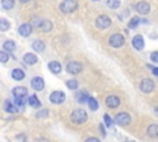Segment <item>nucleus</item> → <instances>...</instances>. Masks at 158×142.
Listing matches in <instances>:
<instances>
[{"label": "nucleus", "instance_id": "f257e3e1", "mask_svg": "<svg viewBox=\"0 0 158 142\" xmlns=\"http://www.w3.org/2000/svg\"><path fill=\"white\" fill-rule=\"evenodd\" d=\"M86 120H88V114H86V111L83 110V109H77V110L72 111V114H70V121H72L73 123L81 125V123H84Z\"/></svg>", "mask_w": 158, "mask_h": 142}, {"label": "nucleus", "instance_id": "f03ea898", "mask_svg": "<svg viewBox=\"0 0 158 142\" xmlns=\"http://www.w3.org/2000/svg\"><path fill=\"white\" fill-rule=\"evenodd\" d=\"M78 7V1L77 0H63L59 5V9L63 14H72L75 11Z\"/></svg>", "mask_w": 158, "mask_h": 142}, {"label": "nucleus", "instance_id": "7ed1b4c3", "mask_svg": "<svg viewBox=\"0 0 158 142\" xmlns=\"http://www.w3.org/2000/svg\"><path fill=\"white\" fill-rule=\"evenodd\" d=\"M123 43H125V37L121 33H114L109 38V44L114 48H120L123 46Z\"/></svg>", "mask_w": 158, "mask_h": 142}, {"label": "nucleus", "instance_id": "20e7f679", "mask_svg": "<svg viewBox=\"0 0 158 142\" xmlns=\"http://www.w3.org/2000/svg\"><path fill=\"white\" fill-rule=\"evenodd\" d=\"M95 25L99 30H106L111 26V20L107 15H100V16H98V19L95 21Z\"/></svg>", "mask_w": 158, "mask_h": 142}, {"label": "nucleus", "instance_id": "39448f33", "mask_svg": "<svg viewBox=\"0 0 158 142\" xmlns=\"http://www.w3.org/2000/svg\"><path fill=\"white\" fill-rule=\"evenodd\" d=\"M65 70H67L69 74H73V75H75V74L80 73V72L83 70V64H81L80 62H77V61H72V62H69V63L67 64V67H65Z\"/></svg>", "mask_w": 158, "mask_h": 142}, {"label": "nucleus", "instance_id": "423d86ee", "mask_svg": "<svg viewBox=\"0 0 158 142\" xmlns=\"http://www.w3.org/2000/svg\"><path fill=\"white\" fill-rule=\"evenodd\" d=\"M65 100V94L60 90H54L49 95V101L52 104H62Z\"/></svg>", "mask_w": 158, "mask_h": 142}, {"label": "nucleus", "instance_id": "0eeeda50", "mask_svg": "<svg viewBox=\"0 0 158 142\" xmlns=\"http://www.w3.org/2000/svg\"><path fill=\"white\" fill-rule=\"evenodd\" d=\"M115 121L120 125V126H126L131 122V116L130 114L127 112H118L116 116H115Z\"/></svg>", "mask_w": 158, "mask_h": 142}, {"label": "nucleus", "instance_id": "6e6552de", "mask_svg": "<svg viewBox=\"0 0 158 142\" xmlns=\"http://www.w3.org/2000/svg\"><path fill=\"white\" fill-rule=\"evenodd\" d=\"M139 89L143 93H151L154 90V83L151 79H143L139 84Z\"/></svg>", "mask_w": 158, "mask_h": 142}, {"label": "nucleus", "instance_id": "1a4fd4ad", "mask_svg": "<svg viewBox=\"0 0 158 142\" xmlns=\"http://www.w3.org/2000/svg\"><path fill=\"white\" fill-rule=\"evenodd\" d=\"M135 7H136V11L138 14H142V15H147L149 12V10H151V6H149V4L147 1H139V2L136 4Z\"/></svg>", "mask_w": 158, "mask_h": 142}, {"label": "nucleus", "instance_id": "9d476101", "mask_svg": "<svg viewBox=\"0 0 158 142\" xmlns=\"http://www.w3.org/2000/svg\"><path fill=\"white\" fill-rule=\"evenodd\" d=\"M105 102H106V106L110 107V109H116V107L120 106V99L116 95H109L106 98Z\"/></svg>", "mask_w": 158, "mask_h": 142}, {"label": "nucleus", "instance_id": "9b49d317", "mask_svg": "<svg viewBox=\"0 0 158 142\" xmlns=\"http://www.w3.org/2000/svg\"><path fill=\"white\" fill-rule=\"evenodd\" d=\"M132 46H133V48L137 49V51L143 49V47H144V40H143V37H142L141 35L133 36V38H132Z\"/></svg>", "mask_w": 158, "mask_h": 142}, {"label": "nucleus", "instance_id": "f8f14e48", "mask_svg": "<svg viewBox=\"0 0 158 142\" xmlns=\"http://www.w3.org/2000/svg\"><path fill=\"white\" fill-rule=\"evenodd\" d=\"M31 86H32L35 90L41 91V90L44 88V81H43V79H42L41 77H35V78H32V80H31Z\"/></svg>", "mask_w": 158, "mask_h": 142}, {"label": "nucleus", "instance_id": "ddd939ff", "mask_svg": "<svg viewBox=\"0 0 158 142\" xmlns=\"http://www.w3.org/2000/svg\"><path fill=\"white\" fill-rule=\"evenodd\" d=\"M32 32V25L31 23H22L20 27H19V33L22 36V37H28Z\"/></svg>", "mask_w": 158, "mask_h": 142}, {"label": "nucleus", "instance_id": "4468645a", "mask_svg": "<svg viewBox=\"0 0 158 142\" xmlns=\"http://www.w3.org/2000/svg\"><path fill=\"white\" fill-rule=\"evenodd\" d=\"M48 69H49L53 74H58V73L62 72V65H60V63L57 62V61H51V62L48 63Z\"/></svg>", "mask_w": 158, "mask_h": 142}, {"label": "nucleus", "instance_id": "2eb2a0df", "mask_svg": "<svg viewBox=\"0 0 158 142\" xmlns=\"http://www.w3.org/2000/svg\"><path fill=\"white\" fill-rule=\"evenodd\" d=\"M53 27V23L49 21V20H41L40 25H38V28L43 32H49Z\"/></svg>", "mask_w": 158, "mask_h": 142}, {"label": "nucleus", "instance_id": "dca6fc26", "mask_svg": "<svg viewBox=\"0 0 158 142\" xmlns=\"http://www.w3.org/2000/svg\"><path fill=\"white\" fill-rule=\"evenodd\" d=\"M37 61H38V58H37V56L33 54V53H26V54L23 56V63H26V64H28V65H32V64L37 63Z\"/></svg>", "mask_w": 158, "mask_h": 142}, {"label": "nucleus", "instance_id": "f3484780", "mask_svg": "<svg viewBox=\"0 0 158 142\" xmlns=\"http://www.w3.org/2000/svg\"><path fill=\"white\" fill-rule=\"evenodd\" d=\"M147 135L149 137H153V138H157L158 137V123H152L148 126L147 128Z\"/></svg>", "mask_w": 158, "mask_h": 142}, {"label": "nucleus", "instance_id": "a211bd4d", "mask_svg": "<svg viewBox=\"0 0 158 142\" xmlns=\"http://www.w3.org/2000/svg\"><path fill=\"white\" fill-rule=\"evenodd\" d=\"M12 95L14 96H26L27 95V89L25 86H16L12 89Z\"/></svg>", "mask_w": 158, "mask_h": 142}, {"label": "nucleus", "instance_id": "6ab92c4d", "mask_svg": "<svg viewBox=\"0 0 158 142\" xmlns=\"http://www.w3.org/2000/svg\"><path fill=\"white\" fill-rule=\"evenodd\" d=\"M4 110L7 111V112H10V114H14V112L17 111V106L14 102H11L10 100H6L5 104H4Z\"/></svg>", "mask_w": 158, "mask_h": 142}, {"label": "nucleus", "instance_id": "aec40b11", "mask_svg": "<svg viewBox=\"0 0 158 142\" xmlns=\"http://www.w3.org/2000/svg\"><path fill=\"white\" fill-rule=\"evenodd\" d=\"M89 94L86 93V91H80V93H78L77 94V100H78V102L79 104H84V102H86L88 100H89Z\"/></svg>", "mask_w": 158, "mask_h": 142}, {"label": "nucleus", "instance_id": "412c9836", "mask_svg": "<svg viewBox=\"0 0 158 142\" xmlns=\"http://www.w3.org/2000/svg\"><path fill=\"white\" fill-rule=\"evenodd\" d=\"M2 47H4V51H6V52H12V51H15L16 44H15L14 41L7 40V41H5V42L2 43Z\"/></svg>", "mask_w": 158, "mask_h": 142}, {"label": "nucleus", "instance_id": "4be33fe9", "mask_svg": "<svg viewBox=\"0 0 158 142\" xmlns=\"http://www.w3.org/2000/svg\"><path fill=\"white\" fill-rule=\"evenodd\" d=\"M44 47H46L44 43L42 41H40V40L32 42V48L35 49V52H43L44 51Z\"/></svg>", "mask_w": 158, "mask_h": 142}, {"label": "nucleus", "instance_id": "5701e85b", "mask_svg": "<svg viewBox=\"0 0 158 142\" xmlns=\"http://www.w3.org/2000/svg\"><path fill=\"white\" fill-rule=\"evenodd\" d=\"M11 77H12L15 80H22V79L25 78V73H23V70H21V69H14V70L11 72Z\"/></svg>", "mask_w": 158, "mask_h": 142}, {"label": "nucleus", "instance_id": "b1692460", "mask_svg": "<svg viewBox=\"0 0 158 142\" xmlns=\"http://www.w3.org/2000/svg\"><path fill=\"white\" fill-rule=\"evenodd\" d=\"M26 101V96H14V104L19 107H23Z\"/></svg>", "mask_w": 158, "mask_h": 142}, {"label": "nucleus", "instance_id": "393cba45", "mask_svg": "<svg viewBox=\"0 0 158 142\" xmlns=\"http://www.w3.org/2000/svg\"><path fill=\"white\" fill-rule=\"evenodd\" d=\"M28 104H30L32 107H40V106H41V101L37 99L36 95H31V96L28 98Z\"/></svg>", "mask_w": 158, "mask_h": 142}, {"label": "nucleus", "instance_id": "a878e982", "mask_svg": "<svg viewBox=\"0 0 158 142\" xmlns=\"http://www.w3.org/2000/svg\"><path fill=\"white\" fill-rule=\"evenodd\" d=\"M88 105H89V109L93 110V111H96V110L99 109V102H98V100L94 99V98H89Z\"/></svg>", "mask_w": 158, "mask_h": 142}, {"label": "nucleus", "instance_id": "bb28decb", "mask_svg": "<svg viewBox=\"0 0 158 142\" xmlns=\"http://www.w3.org/2000/svg\"><path fill=\"white\" fill-rule=\"evenodd\" d=\"M15 5V0H1V6L5 10H11Z\"/></svg>", "mask_w": 158, "mask_h": 142}, {"label": "nucleus", "instance_id": "cd10ccee", "mask_svg": "<svg viewBox=\"0 0 158 142\" xmlns=\"http://www.w3.org/2000/svg\"><path fill=\"white\" fill-rule=\"evenodd\" d=\"M106 5H107L110 9L116 10V9L120 7V0H107V1H106Z\"/></svg>", "mask_w": 158, "mask_h": 142}, {"label": "nucleus", "instance_id": "c85d7f7f", "mask_svg": "<svg viewBox=\"0 0 158 142\" xmlns=\"http://www.w3.org/2000/svg\"><path fill=\"white\" fill-rule=\"evenodd\" d=\"M9 28H10V22L7 20H5V19H0V31L5 32Z\"/></svg>", "mask_w": 158, "mask_h": 142}, {"label": "nucleus", "instance_id": "c756f323", "mask_svg": "<svg viewBox=\"0 0 158 142\" xmlns=\"http://www.w3.org/2000/svg\"><path fill=\"white\" fill-rule=\"evenodd\" d=\"M138 23H139V19L136 17V16H133V17L130 20V22H128V27H130V28H136Z\"/></svg>", "mask_w": 158, "mask_h": 142}, {"label": "nucleus", "instance_id": "7c9ffc66", "mask_svg": "<svg viewBox=\"0 0 158 142\" xmlns=\"http://www.w3.org/2000/svg\"><path fill=\"white\" fill-rule=\"evenodd\" d=\"M67 86L70 90H75V89H78V81L75 79H70V80L67 81Z\"/></svg>", "mask_w": 158, "mask_h": 142}, {"label": "nucleus", "instance_id": "2f4dec72", "mask_svg": "<svg viewBox=\"0 0 158 142\" xmlns=\"http://www.w3.org/2000/svg\"><path fill=\"white\" fill-rule=\"evenodd\" d=\"M9 54H7V52L6 51H0V62L1 63H6L7 61H9Z\"/></svg>", "mask_w": 158, "mask_h": 142}, {"label": "nucleus", "instance_id": "473e14b6", "mask_svg": "<svg viewBox=\"0 0 158 142\" xmlns=\"http://www.w3.org/2000/svg\"><path fill=\"white\" fill-rule=\"evenodd\" d=\"M36 116H37L38 119H42V117H47V116H48V110H47V109H43V110L38 111V112L36 114Z\"/></svg>", "mask_w": 158, "mask_h": 142}, {"label": "nucleus", "instance_id": "72a5a7b5", "mask_svg": "<svg viewBox=\"0 0 158 142\" xmlns=\"http://www.w3.org/2000/svg\"><path fill=\"white\" fill-rule=\"evenodd\" d=\"M104 121H105V125H106L107 127H110V126L112 125V120L110 119V116H109L107 114H105V115H104Z\"/></svg>", "mask_w": 158, "mask_h": 142}, {"label": "nucleus", "instance_id": "f704fd0d", "mask_svg": "<svg viewBox=\"0 0 158 142\" xmlns=\"http://www.w3.org/2000/svg\"><path fill=\"white\" fill-rule=\"evenodd\" d=\"M151 59H152V62L158 63V52H153V53L151 54Z\"/></svg>", "mask_w": 158, "mask_h": 142}, {"label": "nucleus", "instance_id": "c9c22d12", "mask_svg": "<svg viewBox=\"0 0 158 142\" xmlns=\"http://www.w3.org/2000/svg\"><path fill=\"white\" fill-rule=\"evenodd\" d=\"M85 142H100V140H99V138H96V137H89Z\"/></svg>", "mask_w": 158, "mask_h": 142}, {"label": "nucleus", "instance_id": "e433bc0d", "mask_svg": "<svg viewBox=\"0 0 158 142\" xmlns=\"http://www.w3.org/2000/svg\"><path fill=\"white\" fill-rule=\"evenodd\" d=\"M36 142H49L47 138H44V137H41V138H38Z\"/></svg>", "mask_w": 158, "mask_h": 142}, {"label": "nucleus", "instance_id": "4c0bfd02", "mask_svg": "<svg viewBox=\"0 0 158 142\" xmlns=\"http://www.w3.org/2000/svg\"><path fill=\"white\" fill-rule=\"evenodd\" d=\"M152 72H153V74H154V75H157V77H158V68H153V69H152Z\"/></svg>", "mask_w": 158, "mask_h": 142}, {"label": "nucleus", "instance_id": "58836bf2", "mask_svg": "<svg viewBox=\"0 0 158 142\" xmlns=\"http://www.w3.org/2000/svg\"><path fill=\"white\" fill-rule=\"evenodd\" d=\"M154 114H156V115L158 116V105H157V106L154 107Z\"/></svg>", "mask_w": 158, "mask_h": 142}, {"label": "nucleus", "instance_id": "ea45409f", "mask_svg": "<svg viewBox=\"0 0 158 142\" xmlns=\"http://www.w3.org/2000/svg\"><path fill=\"white\" fill-rule=\"evenodd\" d=\"M20 1H21V2H28L30 0H20Z\"/></svg>", "mask_w": 158, "mask_h": 142}, {"label": "nucleus", "instance_id": "a19ab883", "mask_svg": "<svg viewBox=\"0 0 158 142\" xmlns=\"http://www.w3.org/2000/svg\"><path fill=\"white\" fill-rule=\"evenodd\" d=\"M94 1H99V0H94Z\"/></svg>", "mask_w": 158, "mask_h": 142}]
</instances>
